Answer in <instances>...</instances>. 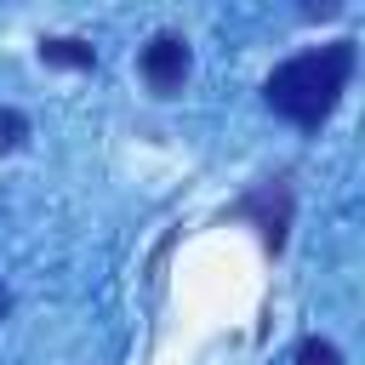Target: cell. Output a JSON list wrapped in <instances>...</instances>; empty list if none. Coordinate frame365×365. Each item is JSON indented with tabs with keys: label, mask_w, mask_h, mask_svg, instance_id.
<instances>
[{
	"label": "cell",
	"mask_w": 365,
	"mask_h": 365,
	"mask_svg": "<svg viewBox=\"0 0 365 365\" xmlns=\"http://www.w3.org/2000/svg\"><path fill=\"white\" fill-rule=\"evenodd\" d=\"M348 80H354V40H331V46H308V51L285 57L268 74L262 97H268V108L279 120L314 131V125L331 120V108L342 103Z\"/></svg>",
	"instance_id": "cell-1"
},
{
	"label": "cell",
	"mask_w": 365,
	"mask_h": 365,
	"mask_svg": "<svg viewBox=\"0 0 365 365\" xmlns=\"http://www.w3.org/2000/svg\"><path fill=\"white\" fill-rule=\"evenodd\" d=\"M137 68H143V80H148L160 97L182 91V80H188V40H182V34H154V40L143 46Z\"/></svg>",
	"instance_id": "cell-2"
},
{
	"label": "cell",
	"mask_w": 365,
	"mask_h": 365,
	"mask_svg": "<svg viewBox=\"0 0 365 365\" xmlns=\"http://www.w3.org/2000/svg\"><path fill=\"white\" fill-rule=\"evenodd\" d=\"M23 137H29V120L17 108H0V148H23Z\"/></svg>",
	"instance_id": "cell-5"
},
{
	"label": "cell",
	"mask_w": 365,
	"mask_h": 365,
	"mask_svg": "<svg viewBox=\"0 0 365 365\" xmlns=\"http://www.w3.org/2000/svg\"><path fill=\"white\" fill-rule=\"evenodd\" d=\"M40 57H46L51 68H91V63H97V51H91L86 40H68V34H63V40H40Z\"/></svg>",
	"instance_id": "cell-3"
},
{
	"label": "cell",
	"mask_w": 365,
	"mask_h": 365,
	"mask_svg": "<svg viewBox=\"0 0 365 365\" xmlns=\"http://www.w3.org/2000/svg\"><path fill=\"white\" fill-rule=\"evenodd\" d=\"M0 308H6V291H0Z\"/></svg>",
	"instance_id": "cell-6"
},
{
	"label": "cell",
	"mask_w": 365,
	"mask_h": 365,
	"mask_svg": "<svg viewBox=\"0 0 365 365\" xmlns=\"http://www.w3.org/2000/svg\"><path fill=\"white\" fill-rule=\"evenodd\" d=\"M297 365H342V354H336L331 342H319V336H308V342L297 348Z\"/></svg>",
	"instance_id": "cell-4"
}]
</instances>
